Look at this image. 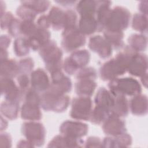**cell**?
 <instances>
[{
  "mask_svg": "<svg viewBox=\"0 0 148 148\" xmlns=\"http://www.w3.org/2000/svg\"><path fill=\"white\" fill-rule=\"evenodd\" d=\"M96 87L94 80L79 79L76 84V92L81 96L88 97L93 94Z\"/></svg>",
  "mask_w": 148,
  "mask_h": 148,
  "instance_id": "44dd1931",
  "label": "cell"
},
{
  "mask_svg": "<svg viewBox=\"0 0 148 148\" xmlns=\"http://www.w3.org/2000/svg\"><path fill=\"white\" fill-rule=\"evenodd\" d=\"M114 101V98L110 92L102 87L98 90L95 98L96 106L102 107L109 112L111 111Z\"/></svg>",
  "mask_w": 148,
  "mask_h": 148,
  "instance_id": "2e32d148",
  "label": "cell"
},
{
  "mask_svg": "<svg viewBox=\"0 0 148 148\" xmlns=\"http://www.w3.org/2000/svg\"><path fill=\"white\" fill-rule=\"evenodd\" d=\"M88 46L91 50L97 53L101 58H106L112 54L111 46L105 39L99 35L90 38Z\"/></svg>",
  "mask_w": 148,
  "mask_h": 148,
  "instance_id": "4fadbf2b",
  "label": "cell"
},
{
  "mask_svg": "<svg viewBox=\"0 0 148 148\" xmlns=\"http://www.w3.org/2000/svg\"><path fill=\"white\" fill-rule=\"evenodd\" d=\"M1 28L3 29L8 28L11 22L12 21V20L14 18L13 15L12 14V13L9 12L4 13V14L1 16Z\"/></svg>",
  "mask_w": 148,
  "mask_h": 148,
  "instance_id": "8d00e7d4",
  "label": "cell"
},
{
  "mask_svg": "<svg viewBox=\"0 0 148 148\" xmlns=\"http://www.w3.org/2000/svg\"><path fill=\"white\" fill-rule=\"evenodd\" d=\"M1 94L6 101L19 103L22 97V92L12 79L1 77Z\"/></svg>",
  "mask_w": 148,
  "mask_h": 148,
  "instance_id": "9c48e42d",
  "label": "cell"
},
{
  "mask_svg": "<svg viewBox=\"0 0 148 148\" xmlns=\"http://www.w3.org/2000/svg\"><path fill=\"white\" fill-rule=\"evenodd\" d=\"M130 108L132 113L136 115H143L147 113V100L145 95H136L130 101Z\"/></svg>",
  "mask_w": 148,
  "mask_h": 148,
  "instance_id": "d6986e66",
  "label": "cell"
},
{
  "mask_svg": "<svg viewBox=\"0 0 148 148\" xmlns=\"http://www.w3.org/2000/svg\"><path fill=\"white\" fill-rule=\"evenodd\" d=\"M50 34L46 29L37 27L27 39L30 47L34 50L40 49L49 41Z\"/></svg>",
  "mask_w": 148,
  "mask_h": 148,
  "instance_id": "5bb4252c",
  "label": "cell"
},
{
  "mask_svg": "<svg viewBox=\"0 0 148 148\" xmlns=\"http://www.w3.org/2000/svg\"><path fill=\"white\" fill-rule=\"evenodd\" d=\"M22 132L32 145L40 146L43 144L45 130L42 124L39 123H25L23 124Z\"/></svg>",
  "mask_w": 148,
  "mask_h": 148,
  "instance_id": "ba28073f",
  "label": "cell"
},
{
  "mask_svg": "<svg viewBox=\"0 0 148 148\" xmlns=\"http://www.w3.org/2000/svg\"><path fill=\"white\" fill-rule=\"evenodd\" d=\"M97 77L95 70L91 68H86L82 69L77 73L76 77L78 79H91L94 80Z\"/></svg>",
  "mask_w": 148,
  "mask_h": 148,
  "instance_id": "836d02e7",
  "label": "cell"
},
{
  "mask_svg": "<svg viewBox=\"0 0 148 148\" xmlns=\"http://www.w3.org/2000/svg\"><path fill=\"white\" fill-rule=\"evenodd\" d=\"M132 27L134 29L144 32L147 29V18L143 14H135L133 18Z\"/></svg>",
  "mask_w": 148,
  "mask_h": 148,
  "instance_id": "d6a6232c",
  "label": "cell"
},
{
  "mask_svg": "<svg viewBox=\"0 0 148 148\" xmlns=\"http://www.w3.org/2000/svg\"><path fill=\"white\" fill-rule=\"evenodd\" d=\"M20 24L21 22L16 18H14L9 25V33L13 36H16L20 33Z\"/></svg>",
  "mask_w": 148,
  "mask_h": 148,
  "instance_id": "d590c367",
  "label": "cell"
},
{
  "mask_svg": "<svg viewBox=\"0 0 148 148\" xmlns=\"http://www.w3.org/2000/svg\"><path fill=\"white\" fill-rule=\"evenodd\" d=\"M19 72L18 64L13 60H6L1 62V77L10 78L14 77Z\"/></svg>",
  "mask_w": 148,
  "mask_h": 148,
  "instance_id": "603a6c76",
  "label": "cell"
},
{
  "mask_svg": "<svg viewBox=\"0 0 148 148\" xmlns=\"http://www.w3.org/2000/svg\"><path fill=\"white\" fill-rule=\"evenodd\" d=\"M48 17L50 23V25L54 29H60L62 28H65L66 14L61 9L57 7H53L50 11Z\"/></svg>",
  "mask_w": 148,
  "mask_h": 148,
  "instance_id": "e0dca14e",
  "label": "cell"
},
{
  "mask_svg": "<svg viewBox=\"0 0 148 148\" xmlns=\"http://www.w3.org/2000/svg\"><path fill=\"white\" fill-rule=\"evenodd\" d=\"M17 81L21 90H26L29 84V79L26 74H22L18 77Z\"/></svg>",
  "mask_w": 148,
  "mask_h": 148,
  "instance_id": "74e56055",
  "label": "cell"
},
{
  "mask_svg": "<svg viewBox=\"0 0 148 148\" xmlns=\"http://www.w3.org/2000/svg\"><path fill=\"white\" fill-rule=\"evenodd\" d=\"M111 94L118 95H136L141 92V87L138 82L131 77L114 79L109 84Z\"/></svg>",
  "mask_w": 148,
  "mask_h": 148,
  "instance_id": "7a4b0ae2",
  "label": "cell"
},
{
  "mask_svg": "<svg viewBox=\"0 0 148 148\" xmlns=\"http://www.w3.org/2000/svg\"><path fill=\"white\" fill-rule=\"evenodd\" d=\"M22 4L26 5L32 8L37 13H43L47 10L50 2L47 1H22Z\"/></svg>",
  "mask_w": 148,
  "mask_h": 148,
  "instance_id": "1f68e13d",
  "label": "cell"
},
{
  "mask_svg": "<svg viewBox=\"0 0 148 148\" xmlns=\"http://www.w3.org/2000/svg\"><path fill=\"white\" fill-rule=\"evenodd\" d=\"M102 143L101 140L97 137H90L86 142V147H100Z\"/></svg>",
  "mask_w": 148,
  "mask_h": 148,
  "instance_id": "ab89813d",
  "label": "cell"
},
{
  "mask_svg": "<svg viewBox=\"0 0 148 148\" xmlns=\"http://www.w3.org/2000/svg\"><path fill=\"white\" fill-rule=\"evenodd\" d=\"M21 115L22 119L30 120H39L42 116L38 105L27 103H25L22 106Z\"/></svg>",
  "mask_w": 148,
  "mask_h": 148,
  "instance_id": "cb8c5ba5",
  "label": "cell"
},
{
  "mask_svg": "<svg viewBox=\"0 0 148 148\" xmlns=\"http://www.w3.org/2000/svg\"><path fill=\"white\" fill-rule=\"evenodd\" d=\"M69 102V97L64 94L57 95L45 91L40 97V104L46 110L60 112L67 108Z\"/></svg>",
  "mask_w": 148,
  "mask_h": 148,
  "instance_id": "277c9868",
  "label": "cell"
},
{
  "mask_svg": "<svg viewBox=\"0 0 148 148\" xmlns=\"http://www.w3.org/2000/svg\"><path fill=\"white\" fill-rule=\"evenodd\" d=\"M114 103L112 108V114L117 117H124L128 114V103L124 95L115 97Z\"/></svg>",
  "mask_w": 148,
  "mask_h": 148,
  "instance_id": "ffe728a7",
  "label": "cell"
},
{
  "mask_svg": "<svg viewBox=\"0 0 148 148\" xmlns=\"http://www.w3.org/2000/svg\"><path fill=\"white\" fill-rule=\"evenodd\" d=\"M92 101L88 97H80L73 100L71 116L75 119L87 120L92 112Z\"/></svg>",
  "mask_w": 148,
  "mask_h": 148,
  "instance_id": "8992f818",
  "label": "cell"
},
{
  "mask_svg": "<svg viewBox=\"0 0 148 148\" xmlns=\"http://www.w3.org/2000/svg\"><path fill=\"white\" fill-rule=\"evenodd\" d=\"M37 24L39 28L44 29L47 28L50 25V23L48 16L43 15L40 16L37 21Z\"/></svg>",
  "mask_w": 148,
  "mask_h": 148,
  "instance_id": "f35d334b",
  "label": "cell"
},
{
  "mask_svg": "<svg viewBox=\"0 0 148 148\" xmlns=\"http://www.w3.org/2000/svg\"><path fill=\"white\" fill-rule=\"evenodd\" d=\"M39 54L46 63V69L51 73L61 71L62 53L55 42L49 40L40 48Z\"/></svg>",
  "mask_w": 148,
  "mask_h": 148,
  "instance_id": "6da1fadb",
  "label": "cell"
},
{
  "mask_svg": "<svg viewBox=\"0 0 148 148\" xmlns=\"http://www.w3.org/2000/svg\"><path fill=\"white\" fill-rule=\"evenodd\" d=\"M86 43V38L76 27L65 29L62 34V46L66 51H72Z\"/></svg>",
  "mask_w": 148,
  "mask_h": 148,
  "instance_id": "5b68a950",
  "label": "cell"
},
{
  "mask_svg": "<svg viewBox=\"0 0 148 148\" xmlns=\"http://www.w3.org/2000/svg\"><path fill=\"white\" fill-rule=\"evenodd\" d=\"M104 36L105 40L110 44L111 47H113L114 49L122 47L123 45V34L122 31H113L106 29L104 32Z\"/></svg>",
  "mask_w": 148,
  "mask_h": 148,
  "instance_id": "484cf974",
  "label": "cell"
},
{
  "mask_svg": "<svg viewBox=\"0 0 148 148\" xmlns=\"http://www.w3.org/2000/svg\"><path fill=\"white\" fill-rule=\"evenodd\" d=\"M90 56L86 50L75 51L71 57L65 59L63 65L64 70L67 73L73 75L78 68H82L88 63Z\"/></svg>",
  "mask_w": 148,
  "mask_h": 148,
  "instance_id": "52a82bcc",
  "label": "cell"
},
{
  "mask_svg": "<svg viewBox=\"0 0 148 148\" xmlns=\"http://www.w3.org/2000/svg\"><path fill=\"white\" fill-rule=\"evenodd\" d=\"M18 71L22 73H28L32 71L34 67V62L31 58L21 60L18 64Z\"/></svg>",
  "mask_w": 148,
  "mask_h": 148,
  "instance_id": "e575fe53",
  "label": "cell"
},
{
  "mask_svg": "<svg viewBox=\"0 0 148 148\" xmlns=\"http://www.w3.org/2000/svg\"><path fill=\"white\" fill-rule=\"evenodd\" d=\"M30 47L28 40L25 38H18L14 43V50L17 56H24L29 53Z\"/></svg>",
  "mask_w": 148,
  "mask_h": 148,
  "instance_id": "f1b7e54d",
  "label": "cell"
},
{
  "mask_svg": "<svg viewBox=\"0 0 148 148\" xmlns=\"http://www.w3.org/2000/svg\"><path fill=\"white\" fill-rule=\"evenodd\" d=\"M130 13L123 7L117 6L110 10L106 20L105 27L107 30L122 31L128 26Z\"/></svg>",
  "mask_w": 148,
  "mask_h": 148,
  "instance_id": "3957f363",
  "label": "cell"
},
{
  "mask_svg": "<svg viewBox=\"0 0 148 148\" xmlns=\"http://www.w3.org/2000/svg\"><path fill=\"white\" fill-rule=\"evenodd\" d=\"M103 130L106 134L116 136L124 134L125 131V127L123 121L112 114L105 120Z\"/></svg>",
  "mask_w": 148,
  "mask_h": 148,
  "instance_id": "8fae6325",
  "label": "cell"
},
{
  "mask_svg": "<svg viewBox=\"0 0 148 148\" xmlns=\"http://www.w3.org/2000/svg\"><path fill=\"white\" fill-rule=\"evenodd\" d=\"M1 145L3 143H5L4 146L5 147H9L10 146L11 144V138L10 137V135H8V134L4 133L2 134L1 135Z\"/></svg>",
  "mask_w": 148,
  "mask_h": 148,
  "instance_id": "60d3db41",
  "label": "cell"
},
{
  "mask_svg": "<svg viewBox=\"0 0 148 148\" xmlns=\"http://www.w3.org/2000/svg\"><path fill=\"white\" fill-rule=\"evenodd\" d=\"M82 141L79 138H75L67 136H57L50 143L52 147H79Z\"/></svg>",
  "mask_w": 148,
  "mask_h": 148,
  "instance_id": "7402d4cb",
  "label": "cell"
},
{
  "mask_svg": "<svg viewBox=\"0 0 148 148\" xmlns=\"http://www.w3.org/2000/svg\"><path fill=\"white\" fill-rule=\"evenodd\" d=\"M31 79L32 87L36 91H46L50 86L47 74L41 69H38L34 71L31 73Z\"/></svg>",
  "mask_w": 148,
  "mask_h": 148,
  "instance_id": "9a60e30c",
  "label": "cell"
},
{
  "mask_svg": "<svg viewBox=\"0 0 148 148\" xmlns=\"http://www.w3.org/2000/svg\"><path fill=\"white\" fill-rule=\"evenodd\" d=\"M16 13L23 20L32 21H33L38 14L32 8L24 4H22V5L18 8Z\"/></svg>",
  "mask_w": 148,
  "mask_h": 148,
  "instance_id": "4dcf8cb0",
  "label": "cell"
},
{
  "mask_svg": "<svg viewBox=\"0 0 148 148\" xmlns=\"http://www.w3.org/2000/svg\"><path fill=\"white\" fill-rule=\"evenodd\" d=\"M10 39L6 35L1 36V49L6 50V49L8 47L10 44Z\"/></svg>",
  "mask_w": 148,
  "mask_h": 148,
  "instance_id": "b9f144b4",
  "label": "cell"
},
{
  "mask_svg": "<svg viewBox=\"0 0 148 148\" xmlns=\"http://www.w3.org/2000/svg\"><path fill=\"white\" fill-rule=\"evenodd\" d=\"M60 131L65 136L79 138L86 135L88 127L86 124L80 122L66 121L62 124Z\"/></svg>",
  "mask_w": 148,
  "mask_h": 148,
  "instance_id": "30bf717a",
  "label": "cell"
},
{
  "mask_svg": "<svg viewBox=\"0 0 148 148\" xmlns=\"http://www.w3.org/2000/svg\"><path fill=\"white\" fill-rule=\"evenodd\" d=\"M128 43L134 51H142L146 47L147 39L143 35L134 34L128 38Z\"/></svg>",
  "mask_w": 148,
  "mask_h": 148,
  "instance_id": "83f0119b",
  "label": "cell"
},
{
  "mask_svg": "<svg viewBox=\"0 0 148 148\" xmlns=\"http://www.w3.org/2000/svg\"><path fill=\"white\" fill-rule=\"evenodd\" d=\"M56 2L61 4L62 6H72L75 3H76V1H56Z\"/></svg>",
  "mask_w": 148,
  "mask_h": 148,
  "instance_id": "7bdbcfd3",
  "label": "cell"
},
{
  "mask_svg": "<svg viewBox=\"0 0 148 148\" xmlns=\"http://www.w3.org/2000/svg\"><path fill=\"white\" fill-rule=\"evenodd\" d=\"M98 4L95 1H82L78 2L76 9L81 16H93L96 13Z\"/></svg>",
  "mask_w": 148,
  "mask_h": 148,
  "instance_id": "d4e9b609",
  "label": "cell"
},
{
  "mask_svg": "<svg viewBox=\"0 0 148 148\" xmlns=\"http://www.w3.org/2000/svg\"><path fill=\"white\" fill-rule=\"evenodd\" d=\"M147 64L146 56L136 53L131 58L127 70H128V72L132 75L140 76L146 73Z\"/></svg>",
  "mask_w": 148,
  "mask_h": 148,
  "instance_id": "7c38bea8",
  "label": "cell"
},
{
  "mask_svg": "<svg viewBox=\"0 0 148 148\" xmlns=\"http://www.w3.org/2000/svg\"><path fill=\"white\" fill-rule=\"evenodd\" d=\"M109 111L98 106H95L94 109L91 112L90 120L95 124H100L105 120L109 116Z\"/></svg>",
  "mask_w": 148,
  "mask_h": 148,
  "instance_id": "f546056e",
  "label": "cell"
},
{
  "mask_svg": "<svg viewBox=\"0 0 148 148\" xmlns=\"http://www.w3.org/2000/svg\"><path fill=\"white\" fill-rule=\"evenodd\" d=\"M98 23L94 16H81L79 29L82 34L83 35L92 34L96 30L98 31Z\"/></svg>",
  "mask_w": 148,
  "mask_h": 148,
  "instance_id": "ac0fdd59",
  "label": "cell"
},
{
  "mask_svg": "<svg viewBox=\"0 0 148 148\" xmlns=\"http://www.w3.org/2000/svg\"><path fill=\"white\" fill-rule=\"evenodd\" d=\"M18 108V103L6 101L1 103V111L5 117L13 120L17 118Z\"/></svg>",
  "mask_w": 148,
  "mask_h": 148,
  "instance_id": "4316f807",
  "label": "cell"
}]
</instances>
